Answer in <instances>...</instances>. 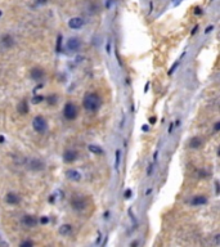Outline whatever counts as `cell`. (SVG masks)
<instances>
[{"instance_id": "1f68e13d", "label": "cell", "mask_w": 220, "mask_h": 247, "mask_svg": "<svg viewBox=\"0 0 220 247\" xmlns=\"http://www.w3.org/2000/svg\"><path fill=\"white\" fill-rule=\"evenodd\" d=\"M142 130H143V131H148V130H150V127H148L147 125H144V126H142Z\"/></svg>"}, {"instance_id": "8d00e7d4", "label": "cell", "mask_w": 220, "mask_h": 247, "mask_svg": "<svg viewBox=\"0 0 220 247\" xmlns=\"http://www.w3.org/2000/svg\"><path fill=\"white\" fill-rule=\"evenodd\" d=\"M173 127H174V124H171V125H170V127H169V133H171V130H173Z\"/></svg>"}, {"instance_id": "7a4b0ae2", "label": "cell", "mask_w": 220, "mask_h": 247, "mask_svg": "<svg viewBox=\"0 0 220 247\" xmlns=\"http://www.w3.org/2000/svg\"><path fill=\"white\" fill-rule=\"evenodd\" d=\"M63 115L67 120H75L77 117V108L73 103H66L65 108H63Z\"/></svg>"}, {"instance_id": "8992f818", "label": "cell", "mask_w": 220, "mask_h": 247, "mask_svg": "<svg viewBox=\"0 0 220 247\" xmlns=\"http://www.w3.org/2000/svg\"><path fill=\"white\" fill-rule=\"evenodd\" d=\"M22 224H23L25 227L32 228V227H35L36 224H38V219H36L35 216H32V215H25L23 217H22Z\"/></svg>"}, {"instance_id": "ba28073f", "label": "cell", "mask_w": 220, "mask_h": 247, "mask_svg": "<svg viewBox=\"0 0 220 247\" xmlns=\"http://www.w3.org/2000/svg\"><path fill=\"white\" fill-rule=\"evenodd\" d=\"M66 176H67V179L72 180V182H79V180L81 179V174L77 170H73V169L67 170L66 171Z\"/></svg>"}, {"instance_id": "2e32d148", "label": "cell", "mask_w": 220, "mask_h": 247, "mask_svg": "<svg viewBox=\"0 0 220 247\" xmlns=\"http://www.w3.org/2000/svg\"><path fill=\"white\" fill-rule=\"evenodd\" d=\"M1 43H3V45L7 46V48H10L14 44V40L12 39V36H9V35H5L4 38L1 39Z\"/></svg>"}, {"instance_id": "277c9868", "label": "cell", "mask_w": 220, "mask_h": 247, "mask_svg": "<svg viewBox=\"0 0 220 247\" xmlns=\"http://www.w3.org/2000/svg\"><path fill=\"white\" fill-rule=\"evenodd\" d=\"M81 48V41L76 38H70L67 41V49L71 51H79Z\"/></svg>"}, {"instance_id": "cb8c5ba5", "label": "cell", "mask_w": 220, "mask_h": 247, "mask_svg": "<svg viewBox=\"0 0 220 247\" xmlns=\"http://www.w3.org/2000/svg\"><path fill=\"white\" fill-rule=\"evenodd\" d=\"M46 101L49 102V104H54V103H55V101H57V98H55L54 95H52V97H49V98H46Z\"/></svg>"}, {"instance_id": "5bb4252c", "label": "cell", "mask_w": 220, "mask_h": 247, "mask_svg": "<svg viewBox=\"0 0 220 247\" xmlns=\"http://www.w3.org/2000/svg\"><path fill=\"white\" fill-rule=\"evenodd\" d=\"M18 112L21 113V115H26V113H28V104L26 101H22L20 104H18Z\"/></svg>"}, {"instance_id": "8fae6325", "label": "cell", "mask_w": 220, "mask_h": 247, "mask_svg": "<svg viewBox=\"0 0 220 247\" xmlns=\"http://www.w3.org/2000/svg\"><path fill=\"white\" fill-rule=\"evenodd\" d=\"M30 167H31L32 170L39 171V170H43V169L45 167V165H44V162L40 161V160H31L30 161Z\"/></svg>"}, {"instance_id": "d4e9b609", "label": "cell", "mask_w": 220, "mask_h": 247, "mask_svg": "<svg viewBox=\"0 0 220 247\" xmlns=\"http://www.w3.org/2000/svg\"><path fill=\"white\" fill-rule=\"evenodd\" d=\"M153 167H155V165H153V164H151V165H150V167H148V170H147V175H148V176L152 175V172H153Z\"/></svg>"}, {"instance_id": "f35d334b", "label": "cell", "mask_w": 220, "mask_h": 247, "mask_svg": "<svg viewBox=\"0 0 220 247\" xmlns=\"http://www.w3.org/2000/svg\"><path fill=\"white\" fill-rule=\"evenodd\" d=\"M137 245H138V241H134V242H133V243H131V245H130V246H137Z\"/></svg>"}, {"instance_id": "5b68a950", "label": "cell", "mask_w": 220, "mask_h": 247, "mask_svg": "<svg viewBox=\"0 0 220 247\" xmlns=\"http://www.w3.org/2000/svg\"><path fill=\"white\" fill-rule=\"evenodd\" d=\"M71 205H72L73 210L81 211V210L85 209L86 202H85V200H84V198H81V197H75V198H72V201H71Z\"/></svg>"}, {"instance_id": "d590c367", "label": "cell", "mask_w": 220, "mask_h": 247, "mask_svg": "<svg viewBox=\"0 0 220 247\" xmlns=\"http://www.w3.org/2000/svg\"><path fill=\"white\" fill-rule=\"evenodd\" d=\"M197 28H198V26H196L195 28H193V31H192V35H195L196 34V31H197Z\"/></svg>"}, {"instance_id": "d6986e66", "label": "cell", "mask_w": 220, "mask_h": 247, "mask_svg": "<svg viewBox=\"0 0 220 247\" xmlns=\"http://www.w3.org/2000/svg\"><path fill=\"white\" fill-rule=\"evenodd\" d=\"M116 156H115V169H118V166H120V160H121V151L120 149H117L116 151Z\"/></svg>"}, {"instance_id": "ab89813d", "label": "cell", "mask_w": 220, "mask_h": 247, "mask_svg": "<svg viewBox=\"0 0 220 247\" xmlns=\"http://www.w3.org/2000/svg\"><path fill=\"white\" fill-rule=\"evenodd\" d=\"M151 192H152V189H148L147 192H145V194H147V196H148V194H150V193H151Z\"/></svg>"}, {"instance_id": "4316f807", "label": "cell", "mask_w": 220, "mask_h": 247, "mask_svg": "<svg viewBox=\"0 0 220 247\" xmlns=\"http://www.w3.org/2000/svg\"><path fill=\"white\" fill-rule=\"evenodd\" d=\"M130 197H131V189L125 191V198H130Z\"/></svg>"}, {"instance_id": "74e56055", "label": "cell", "mask_w": 220, "mask_h": 247, "mask_svg": "<svg viewBox=\"0 0 220 247\" xmlns=\"http://www.w3.org/2000/svg\"><path fill=\"white\" fill-rule=\"evenodd\" d=\"M150 121H151V122H152V124H153V122H155V121H156V117H151V120H150Z\"/></svg>"}, {"instance_id": "7402d4cb", "label": "cell", "mask_w": 220, "mask_h": 247, "mask_svg": "<svg viewBox=\"0 0 220 247\" xmlns=\"http://www.w3.org/2000/svg\"><path fill=\"white\" fill-rule=\"evenodd\" d=\"M21 247H26V246H33V242H31V241H25V242H21V245H20Z\"/></svg>"}, {"instance_id": "484cf974", "label": "cell", "mask_w": 220, "mask_h": 247, "mask_svg": "<svg viewBox=\"0 0 220 247\" xmlns=\"http://www.w3.org/2000/svg\"><path fill=\"white\" fill-rule=\"evenodd\" d=\"M40 223H41V224H48V223H49V217H48V216H43L41 219H40Z\"/></svg>"}, {"instance_id": "7c38bea8", "label": "cell", "mask_w": 220, "mask_h": 247, "mask_svg": "<svg viewBox=\"0 0 220 247\" xmlns=\"http://www.w3.org/2000/svg\"><path fill=\"white\" fill-rule=\"evenodd\" d=\"M191 204L193 206H202L205 204H207V198L205 197V196H196L195 198L192 200Z\"/></svg>"}, {"instance_id": "ffe728a7", "label": "cell", "mask_w": 220, "mask_h": 247, "mask_svg": "<svg viewBox=\"0 0 220 247\" xmlns=\"http://www.w3.org/2000/svg\"><path fill=\"white\" fill-rule=\"evenodd\" d=\"M179 63H180L179 61H178V62H175V64H173V67H171V68L169 70V72H167V73H169V75H173V72L175 71V68H176L178 66H179Z\"/></svg>"}, {"instance_id": "ac0fdd59", "label": "cell", "mask_w": 220, "mask_h": 247, "mask_svg": "<svg viewBox=\"0 0 220 247\" xmlns=\"http://www.w3.org/2000/svg\"><path fill=\"white\" fill-rule=\"evenodd\" d=\"M89 151H90L91 153H94V154H103V149L100 148L99 146H95V144H90L88 147Z\"/></svg>"}, {"instance_id": "603a6c76", "label": "cell", "mask_w": 220, "mask_h": 247, "mask_svg": "<svg viewBox=\"0 0 220 247\" xmlns=\"http://www.w3.org/2000/svg\"><path fill=\"white\" fill-rule=\"evenodd\" d=\"M61 44H62V36H58V41H57V51H61Z\"/></svg>"}, {"instance_id": "30bf717a", "label": "cell", "mask_w": 220, "mask_h": 247, "mask_svg": "<svg viewBox=\"0 0 220 247\" xmlns=\"http://www.w3.org/2000/svg\"><path fill=\"white\" fill-rule=\"evenodd\" d=\"M5 201L8 202L9 205H18L21 202V198L16 193H8L5 196Z\"/></svg>"}, {"instance_id": "4fadbf2b", "label": "cell", "mask_w": 220, "mask_h": 247, "mask_svg": "<svg viewBox=\"0 0 220 247\" xmlns=\"http://www.w3.org/2000/svg\"><path fill=\"white\" fill-rule=\"evenodd\" d=\"M31 77L33 80H41L43 77H44V71L41 68H33L32 71H31Z\"/></svg>"}, {"instance_id": "6da1fadb", "label": "cell", "mask_w": 220, "mask_h": 247, "mask_svg": "<svg viewBox=\"0 0 220 247\" xmlns=\"http://www.w3.org/2000/svg\"><path fill=\"white\" fill-rule=\"evenodd\" d=\"M83 104H84V108L86 111H90V112H94L100 107L102 104V99L98 94L95 93H89L84 97V101H83Z\"/></svg>"}, {"instance_id": "f546056e", "label": "cell", "mask_w": 220, "mask_h": 247, "mask_svg": "<svg viewBox=\"0 0 220 247\" xmlns=\"http://www.w3.org/2000/svg\"><path fill=\"white\" fill-rule=\"evenodd\" d=\"M148 89H150V83H147V84L144 85V93H147Z\"/></svg>"}, {"instance_id": "83f0119b", "label": "cell", "mask_w": 220, "mask_h": 247, "mask_svg": "<svg viewBox=\"0 0 220 247\" xmlns=\"http://www.w3.org/2000/svg\"><path fill=\"white\" fill-rule=\"evenodd\" d=\"M212 28H214V26H208V27L206 28V31H205V34H208V32H211Z\"/></svg>"}, {"instance_id": "44dd1931", "label": "cell", "mask_w": 220, "mask_h": 247, "mask_svg": "<svg viewBox=\"0 0 220 247\" xmlns=\"http://www.w3.org/2000/svg\"><path fill=\"white\" fill-rule=\"evenodd\" d=\"M44 99H45V98H44V97H41V95H39V97H33L32 102H33V103H35V104H36V103L41 102V101H44Z\"/></svg>"}, {"instance_id": "836d02e7", "label": "cell", "mask_w": 220, "mask_h": 247, "mask_svg": "<svg viewBox=\"0 0 220 247\" xmlns=\"http://www.w3.org/2000/svg\"><path fill=\"white\" fill-rule=\"evenodd\" d=\"M5 142V138L3 135H0V143H4Z\"/></svg>"}, {"instance_id": "f1b7e54d", "label": "cell", "mask_w": 220, "mask_h": 247, "mask_svg": "<svg viewBox=\"0 0 220 247\" xmlns=\"http://www.w3.org/2000/svg\"><path fill=\"white\" fill-rule=\"evenodd\" d=\"M106 49H107V53H111V41H108Z\"/></svg>"}, {"instance_id": "e0dca14e", "label": "cell", "mask_w": 220, "mask_h": 247, "mask_svg": "<svg viewBox=\"0 0 220 247\" xmlns=\"http://www.w3.org/2000/svg\"><path fill=\"white\" fill-rule=\"evenodd\" d=\"M71 225L70 224H63V225L59 228V234H62V235H67V234H70L71 233Z\"/></svg>"}, {"instance_id": "d6a6232c", "label": "cell", "mask_w": 220, "mask_h": 247, "mask_svg": "<svg viewBox=\"0 0 220 247\" xmlns=\"http://www.w3.org/2000/svg\"><path fill=\"white\" fill-rule=\"evenodd\" d=\"M195 13L196 14H201V13H202V9H201V8H196V12Z\"/></svg>"}, {"instance_id": "9c48e42d", "label": "cell", "mask_w": 220, "mask_h": 247, "mask_svg": "<svg viewBox=\"0 0 220 247\" xmlns=\"http://www.w3.org/2000/svg\"><path fill=\"white\" fill-rule=\"evenodd\" d=\"M76 158H77V152L76 151H72V149L66 151L65 154H63V160H65V162H73Z\"/></svg>"}, {"instance_id": "60d3db41", "label": "cell", "mask_w": 220, "mask_h": 247, "mask_svg": "<svg viewBox=\"0 0 220 247\" xmlns=\"http://www.w3.org/2000/svg\"><path fill=\"white\" fill-rule=\"evenodd\" d=\"M45 1H46V0H39V3H40V4H43V3H45Z\"/></svg>"}, {"instance_id": "9a60e30c", "label": "cell", "mask_w": 220, "mask_h": 247, "mask_svg": "<svg viewBox=\"0 0 220 247\" xmlns=\"http://www.w3.org/2000/svg\"><path fill=\"white\" fill-rule=\"evenodd\" d=\"M201 143H202V141H201L198 136H195V138H192L191 141H189V147H191V148H200Z\"/></svg>"}, {"instance_id": "4dcf8cb0", "label": "cell", "mask_w": 220, "mask_h": 247, "mask_svg": "<svg viewBox=\"0 0 220 247\" xmlns=\"http://www.w3.org/2000/svg\"><path fill=\"white\" fill-rule=\"evenodd\" d=\"M220 129V122H215V131H219Z\"/></svg>"}, {"instance_id": "e575fe53", "label": "cell", "mask_w": 220, "mask_h": 247, "mask_svg": "<svg viewBox=\"0 0 220 247\" xmlns=\"http://www.w3.org/2000/svg\"><path fill=\"white\" fill-rule=\"evenodd\" d=\"M215 185H216V193H219V184H218V182H215Z\"/></svg>"}, {"instance_id": "52a82bcc", "label": "cell", "mask_w": 220, "mask_h": 247, "mask_svg": "<svg viewBox=\"0 0 220 247\" xmlns=\"http://www.w3.org/2000/svg\"><path fill=\"white\" fill-rule=\"evenodd\" d=\"M68 26L73 30H77V28H81L84 26V20L80 17H73L68 21Z\"/></svg>"}, {"instance_id": "b9f144b4", "label": "cell", "mask_w": 220, "mask_h": 247, "mask_svg": "<svg viewBox=\"0 0 220 247\" xmlns=\"http://www.w3.org/2000/svg\"><path fill=\"white\" fill-rule=\"evenodd\" d=\"M0 16H1V12H0Z\"/></svg>"}, {"instance_id": "3957f363", "label": "cell", "mask_w": 220, "mask_h": 247, "mask_svg": "<svg viewBox=\"0 0 220 247\" xmlns=\"http://www.w3.org/2000/svg\"><path fill=\"white\" fill-rule=\"evenodd\" d=\"M32 127H33V130L38 131V133H44L48 127L46 120L44 119L43 116H36L32 121Z\"/></svg>"}]
</instances>
